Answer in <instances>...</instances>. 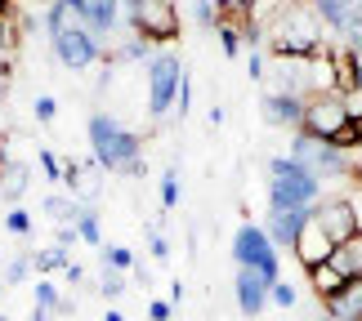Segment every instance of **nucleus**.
I'll use <instances>...</instances> for the list:
<instances>
[{
	"mask_svg": "<svg viewBox=\"0 0 362 321\" xmlns=\"http://www.w3.org/2000/svg\"><path fill=\"white\" fill-rule=\"evenodd\" d=\"M264 36H269L273 59H313L317 49H327V27L304 0H286V5L264 23Z\"/></svg>",
	"mask_w": 362,
	"mask_h": 321,
	"instance_id": "1",
	"label": "nucleus"
},
{
	"mask_svg": "<svg viewBox=\"0 0 362 321\" xmlns=\"http://www.w3.org/2000/svg\"><path fill=\"white\" fill-rule=\"evenodd\" d=\"M90 157L103 165L107 174H130V178H144L148 174V161H144V138L134 130H125L117 116H107V111H94L90 125Z\"/></svg>",
	"mask_w": 362,
	"mask_h": 321,
	"instance_id": "2",
	"label": "nucleus"
},
{
	"mask_svg": "<svg viewBox=\"0 0 362 321\" xmlns=\"http://www.w3.org/2000/svg\"><path fill=\"white\" fill-rule=\"evenodd\" d=\"M322 201V183L300 170L291 157L269 161V210H313Z\"/></svg>",
	"mask_w": 362,
	"mask_h": 321,
	"instance_id": "3",
	"label": "nucleus"
},
{
	"mask_svg": "<svg viewBox=\"0 0 362 321\" xmlns=\"http://www.w3.org/2000/svg\"><path fill=\"white\" fill-rule=\"evenodd\" d=\"M291 161L300 165V170H309L317 183H331V178H349L354 183V152H340L336 143H322V138H309L304 130H296L291 138Z\"/></svg>",
	"mask_w": 362,
	"mask_h": 321,
	"instance_id": "4",
	"label": "nucleus"
},
{
	"mask_svg": "<svg viewBox=\"0 0 362 321\" xmlns=\"http://www.w3.org/2000/svg\"><path fill=\"white\" fill-rule=\"evenodd\" d=\"M125 18H130L134 36H144L148 45H170L184 32V18H179L175 0H125Z\"/></svg>",
	"mask_w": 362,
	"mask_h": 321,
	"instance_id": "5",
	"label": "nucleus"
},
{
	"mask_svg": "<svg viewBox=\"0 0 362 321\" xmlns=\"http://www.w3.org/2000/svg\"><path fill=\"white\" fill-rule=\"evenodd\" d=\"M179 85H184V63H179L175 49H161L148 59V116L165 121L175 111Z\"/></svg>",
	"mask_w": 362,
	"mask_h": 321,
	"instance_id": "6",
	"label": "nucleus"
},
{
	"mask_svg": "<svg viewBox=\"0 0 362 321\" xmlns=\"http://www.w3.org/2000/svg\"><path fill=\"white\" fill-rule=\"evenodd\" d=\"M233 263L238 268H255L264 272L269 281H282V263H277V246L269 241V232L259 223H242L233 232Z\"/></svg>",
	"mask_w": 362,
	"mask_h": 321,
	"instance_id": "7",
	"label": "nucleus"
},
{
	"mask_svg": "<svg viewBox=\"0 0 362 321\" xmlns=\"http://www.w3.org/2000/svg\"><path fill=\"white\" fill-rule=\"evenodd\" d=\"M49 45H54V59H59L63 67H72V72H86V67H94V63L103 59V40L94 36V32H86L76 18L67 23L63 32H54Z\"/></svg>",
	"mask_w": 362,
	"mask_h": 321,
	"instance_id": "8",
	"label": "nucleus"
},
{
	"mask_svg": "<svg viewBox=\"0 0 362 321\" xmlns=\"http://www.w3.org/2000/svg\"><path fill=\"white\" fill-rule=\"evenodd\" d=\"M349 125V107H344L340 94H313L304 103V125L300 130L309 138H322V143H336V134Z\"/></svg>",
	"mask_w": 362,
	"mask_h": 321,
	"instance_id": "9",
	"label": "nucleus"
},
{
	"mask_svg": "<svg viewBox=\"0 0 362 321\" xmlns=\"http://www.w3.org/2000/svg\"><path fill=\"white\" fill-rule=\"evenodd\" d=\"M313 219H317V228H322L336 246H349L354 236H358V223H354V214H349V201H344V192L317 201V205H313Z\"/></svg>",
	"mask_w": 362,
	"mask_h": 321,
	"instance_id": "10",
	"label": "nucleus"
},
{
	"mask_svg": "<svg viewBox=\"0 0 362 321\" xmlns=\"http://www.w3.org/2000/svg\"><path fill=\"white\" fill-rule=\"evenodd\" d=\"M269 290H273V281L255 268H238V277H233V299H238L242 317H259L269 308Z\"/></svg>",
	"mask_w": 362,
	"mask_h": 321,
	"instance_id": "11",
	"label": "nucleus"
},
{
	"mask_svg": "<svg viewBox=\"0 0 362 321\" xmlns=\"http://www.w3.org/2000/svg\"><path fill=\"white\" fill-rule=\"evenodd\" d=\"M72 13H76V23L86 27V32L107 40L117 32V23H121V0H76Z\"/></svg>",
	"mask_w": 362,
	"mask_h": 321,
	"instance_id": "12",
	"label": "nucleus"
},
{
	"mask_svg": "<svg viewBox=\"0 0 362 321\" xmlns=\"http://www.w3.org/2000/svg\"><path fill=\"white\" fill-rule=\"evenodd\" d=\"M273 94H296L309 103L313 85H309V59H273Z\"/></svg>",
	"mask_w": 362,
	"mask_h": 321,
	"instance_id": "13",
	"label": "nucleus"
},
{
	"mask_svg": "<svg viewBox=\"0 0 362 321\" xmlns=\"http://www.w3.org/2000/svg\"><path fill=\"white\" fill-rule=\"evenodd\" d=\"M313 219V210H269L264 219V232L277 250H296V236L304 232V223Z\"/></svg>",
	"mask_w": 362,
	"mask_h": 321,
	"instance_id": "14",
	"label": "nucleus"
},
{
	"mask_svg": "<svg viewBox=\"0 0 362 321\" xmlns=\"http://www.w3.org/2000/svg\"><path fill=\"white\" fill-rule=\"evenodd\" d=\"M259 111H264V121L277 125V130H300L304 125V99H296V94H264L259 99Z\"/></svg>",
	"mask_w": 362,
	"mask_h": 321,
	"instance_id": "15",
	"label": "nucleus"
},
{
	"mask_svg": "<svg viewBox=\"0 0 362 321\" xmlns=\"http://www.w3.org/2000/svg\"><path fill=\"white\" fill-rule=\"evenodd\" d=\"M331 250H336V241L317 228V219H309V223H304V232L296 236V250H291V255H296L304 268H313V263H327L331 259Z\"/></svg>",
	"mask_w": 362,
	"mask_h": 321,
	"instance_id": "16",
	"label": "nucleus"
},
{
	"mask_svg": "<svg viewBox=\"0 0 362 321\" xmlns=\"http://www.w3.org/2000/svg\"><path fill=\"white\" fill-rule=\"evenodd\" d=\"M322 313L336 321H358L362 317V277H349L331 299H322Z\"/></svg>",
	"mask_w": 362,
	"mask_h": 321,
	"instance_id": "17",
	"label": "nucleus"
},
{
	"mask_svg": "<svg viewBox=\"0 0 362 321\" xmlns=\"http://www.w3.org/2000/svg\"><path fill=\"white\" fill-rule=\"evenodd\" d=\"M304 277H309V290H313L317 299H331L344 281H349V277H344L331 259H327V263H313V268H304Z\"/></svg>",
	"mask_w": 362,
	"mask_h": 321,
	"instance_id": "18",
	"label": "nucleus"
},
{
	"mask_svg": "<svg viewBox=\"0 0 362 321\" xmlns=\"http://www.w3.org/2000/svg\"><path fill=\"white\" fill-rule=\"evenodd\" d=\"M72 228H76V236H81L86 246L103 250V223H99V210H94V205H81L76 219H72Z\"/></svg>",
	"mask_w": 362,
	"mask_h": 321,
	"instance_id": "19",
	"label": "nucleus"
},
{
	"mask_svg": "<svg viewBox=\"0 0 362 321\" xmlns=\"http://www.w3.org/2000/svg\"><path fill=\"white\" fill-rule=\"evenodd\" d=\"M27 183H32V170H27V165H5V170H0V192H5V197L18 205L23 201V192H27Z\"/></svg>",
	"mask_w": 362,
	"mask_h": 321,
	"instance_id": "20",
	"label": "nucleus"
},
{
	"mask_svg": "<svg viewBox=\"0 0 362 321\" xmlns=\"http://www.w3.org/2000/svg\"><path fill=\"white\" fill-rule=\"evenodd\" d=\"M81 210V201L72 197V192H45V214L49 223H72Z\"/></svg>",
	"mask_w": 362,
	"mask_h": 321,
	"instance_id": "21",
	"label": "nucleus"
},
{
	"mask_svg": "<svg viewBox=\"0 0 362 321\" xmlns=\"http://www.w3.org/2000/svg\"><path fill=\"white\" fill-rule=\"evenodd\" d=\"M67 250L63 246H45V250H32V272H40V277H49V272H63L67 268Z\"/></svg>",
	"mask_w": 362,
	"mask_h": 321,
	"instance_id": "22",
	"label": "nucleus"
},
{
	"mask_svg": "<svg viewBox=\"0 0 362 321\" xmlns=\"http://www.w3.org/2000/svg\"><path fill=\"white\" fill-rule=\"evenodd\" d=\"M215 36H219V49H224V59H238V54H242V45H246V40H242V27H238V18H224V23L215 27Z\"/></svg>",
	"mask_w": 362,
	"mask_h": 321,
	"instance_id": "23",
	"label": "nucleus"
},
{
	"mask_svg": "<svg viewBox=\"0 0 362 321\" xmlns=\"http://www.w3.org/2000/svg\"><path fill=\"white\" fill-rule=\"evenodd\" d=\"M125 277H130V272H117V268H107V263H103V272H99V295H103V299H121V295H125Z\"/></svg>",
	"mask_w": 362,
	"mask_h": 321,
	"instance_id": "24",
	"label": "nucleus"
},
{
	"mask_svg": "<svg viewBox=\"0 0 362 321\" xmlns=\"http://www.w3.org/2000/svg\"><path fill=\"white\" fill-rule=\"evenodd\" d=\"M152 54H157V49H152L144 36H134V40H125V45H121V49L112 54V59H121V63H148Z\"/></svg>",
	"mask_w": 362,
	"mask_h": 321,
	"instance_id": "25",
	"label": "nucleus"
},
{
	"mask_svg": "<svg viewBox=\"0 0 362 321\" xmlns=\"http://www.w3.org/2000/svg\"><path fill=\"white\" fill-rule=\"evenodd\" d=\"M32 290H36V308H49L54 317H59V303H63V295H59V286H54L49 277H40V281H36Z\"/></svg>",
	"mask_w": 362,
	"mask_h": 321,
	"instance_id": "26",
	"label": "nucleus"
},
{
	"mask_svg": "<svg viewBox=\"0 0 362 321\" xmlns=\"http://www.w3.org/2000/svg\"><path fill=\"white\" fill-rule=\"evenodd\" d=\"M336 147L340 152H358L362 147V116H349V125L336 134Z\"/></svg>",
	"mask_w": 362,
	"mask_h": 321,
	"instance_id": "27",
	"label": "nucleus"
},
{
	"mask_svg": "<svg viewBox=\"0 0 362 321\" xmlns=\"http://www.w3.org/2000/svg\"><path fill=\"white\" fill-rule=\"evenodd\" d=\"M103 263L117 268V272H134V255L125 246H103Z\"/></svg>",
	"mask_w": 362,
	"mask_h": 321,
	"instance_id": "28",
	"label": "nucleus"
},
{
	"mask_svg": "<svg viewBox=\"0 0 362 321\" xmlns=\"http://www.w3.org/2000/svg\"><path fill=\"white\" fill-rule=\"evenodd\" d=\"M175 205H179V170L170 165L161 174V210H175Z\"/></svg>",
	"mask_w": 362,
	"mask_h": 321,
	"instance_id": "29",
	"label": "nucleus"
},
{
	"mask_svg": "<svg viewBox=\"0 0 362 321\" xmlns=\"http://www.w3.org/2000/svg\"><path fill=\"white\" fill-rule=\"evenodd\" d=\"M269 303H277V308H296V303H300V290L291 286V281H273Z\"/></svg>",
	"mask_w": 362,
	"mask_h": 321,
	"instance_id": "30",
	"label": "nucleus"
},
{
	"mask_svg": "<svg viewBox=\"0 0 362 321\" xmlns=\"http://www.w3.org/2000/svg\"><path fill=\"white\" fill-rule=\"evenodd\" d=\"M40 170H45V178H49V183H63V157H59V152H49V147H40Z\"/></svg>",
	"mask_w": 362,
	"mask_h": 321,
	"instance_id": "31",
	"label": "nucleus"
},
{
	"mask_svg": "<svg viewBox=\"0 0 362 321\" xmlns=\"http://www.w3.org/2000/svg\"><path fill=\"white\" fill-rule=\"evenodd\" d=\"M32 116H36L40 125H49L54 116H59V99H54V94H36V103H32Z\"/></svg>",
	"mask_w": 362,
	"mask_h": 321,
	"instance_id": "32",
	"label": "nucleus"
},
{
	"mask_svg": "<svg viewBox=\"0 0 362 321\" xmlns=\"http://www.w3.org/2000/svg\"><path fill=\"white\" fill-rule=\"evenodd\" d=\"M192 13H197V23L211 27V32L219 27V5H215V0H192Z\"/></svg>",
	"mask_w": 362,
	"mask_h": 321,
	"instance_id": "33",
	"label": "nucleus"
},
{
	"mask_svg": "<svg viewBox=\"0 0 362 321\" xmlns=\"http://www.w3.org/2000/svg\"><path fill=\"white\" fill-rule=\"evenodd\" d=\"M5 228H9L13 236H27V232H32V214H27L23 205H13V210L5 214Z\"/></svg>",
	"mask_w": 362,
	"mask_h": 321,
	"instance_id": "34",
	"label": "nucleus"
},
{
	"mask_svg": "<svg viewBox=\"0 0 362 321\" xmlns=\"http://www.w3.org/2000/svg\"><path fill=\"white\" fill-rule=\"evenodd\" d=\"M27 272H32V255H18V259H9V268H5V286H18Z\"/></svg>",
	"mask_w": 362,
	"mask_h": 321,
	"instance_id": "35",
	"label": "nucleus"
},
{
	"mask_svg": "<svg viewBox=\"0 0 362 321\" xmlns=\"http://www.w3.org/2000/svg\"><path fill=\"white\" fill-rule=\"evenodd\" d=\"M148 255L157 259V263H165V259H170V241H165V236H161L157 228H148Z\"/></svg>",
	"mask_w": 362,
	"mask_h": 321,
	"instance_id": "36",
	"label": "nucleus"
},
{
	"mask_svg": "<svg viewBox=\"0 0 362 321\" xmlns=\"http://www.w3.org/2000/svg\"><path fill=\"white\" fill-rule=\"evenodd\" d=\"M344 201H349V214H354L358 232H362V183H349V188H344Z\"/></svg>",
	"mask_w": 362,
	"mask_h": 321,
	"instance_id": "37",
	"label": "nucleus"
},
{
	"mask_svg": "<svg viewBox=\"0 0 362 321\" xmlns=\"http://www.w3.org/2000/svg\"><path fill=\"white\" fill-rule=\"evenodd\" d=\"M170 313H175L170 299H152L148 303V321H170Z\"/></svg>",
	"mask_w": 362,
	"mask_h": 321,
	"instance_id": "38",
	"label": "nucleus"
},
{
	"mask_svg": "<svg viewBox=\"0 0 362 321\" xmlns=\"http://www.w3.org/2000/svg\"><path fill=\"white\" fill-rule=\"evenodd\" d=\"M192 111V85H188V76H184V85H179V99H175V116H188Z\"/></svg>",
	"mask_w": 362,
	"mask_h": 321,
	"instance_id": "39",
	"label": "nucleus"
},
{
	"mask_svg": "<svg viewBox=\"0 0 362 321\" xmlns=\"http://www.w3.org/2000/svg\"><path fill=\"white\" fill-rule=\"evenodd\" d=\"M246 72H250V80H264V54L259 49L246 54Z\"/></svg>",
	"mask_w": 362,
	"mask_h": 321,
	"instance_id": "40",
	"label": "nucleus"
},
{
	"mask_svg": "<svg viewBox=\"0 0 362 321\" xmlns=\"http://www.w3.org/2000/svg\"><path fill=\"white\" fill-rule=\"evenodd\" d=\"M340 99H344V107H349V116H362V90H344Z\"/></svg>",
	"mask_w": 362,
	"mask_h": 321,
	"instance_id": "41",
	"label": "nucleus"
},
{
	"mask_svg": "<svg viewBox=\"0 0 362 321\" xmlns=\"http://www.w3.org/2000/svg\"><path fill=\"white\" fill-rule=\"evenodd\" d=\"M54 236H59V241H54V246H72V241H81V236H76V228H72V223H59V232H54Z\"/></svg>",
	"mask_w": 362,
	"mask_h": 321,
	"instance_id": "42",
	"label": "nucleus"
},
{
	"mask_svg": "<svg viewBox=\"0 0 362 321\" xmlns=\"http://www.w3.org/2000/svg\"><path fill=\"white\" fill-rule=\"evenodd\" d=\"M63 277H67V286H81V281H86V268H81V263H67Z\"/></svg>",
	"mask_w": 362,
	"mask_h": 321,
	"instance_id": "43",
	"label": "nucleus"
},
{
	"mask_svg": "<svg viewBox=\"0 0 362 321\" xmlns=\"http://www.w3.org/2000/svg\"><path fill=\"white\" fill-rule=\"evenodd\" d=\"M349 255H354V268H358V277H362V232L349 241Z\"/></svg>",
	"mask_w": 362,
	"mask_h": 321,
	"instance_id": "44",
	"label": "nucleus"
},
{
	"mask_svg": "<svg viewBox=\"0 0 362 321\" xmlns=\"http://www.w3.org/2000/svg\"><path fill=\"white\" fill-rule=\"evenodd\" d=\"M9 90V54H0V99H5Z\"/></svg>",
	"mask_w": 362,
	"mask_h": 321,
	"instance_id": "45",
	"label": "nucleus"
},
{
	"mask_svg": "<svg viewBox=\"0 0 362 321\" xmlns=\"http://www.w3.org/2000/svg\"><path fill=\"white\" fill-rule=\"evenodd\" d=\"M233 5H238L242 18H246V13H259V0H233Z\"/></svg>",
	"mask_w": 362,
	"mask_h": 321,
	"instance_id": "46",
	"label": "nucleus"
},
{
	"mask_svg": "<svg viewBox=\"0 0 362 321\" xmlns=\"http://www.w3.org/2000/svg\"><path fill=\"white\" fill-rule=\"evenodd\" d=\"M32 321H54V313L49 308H32Z\"/></svg>",
	"mask_w": 362,
	"mask_h": 321,
	"instance_id": "47",
	"label": "nucleus"
},
{
	"mask_svg": "<svg viewBox=\"0 0 362 321\" xmlns=\"http://www.w3.org/2000/svg\"><path fill=\"white\" fill-rule=\"evenodd\" d=\"M18 5H13V0H0V18H5V13H13Z\"/></svg>",
	"mask_w": 362,
	"mask_h": 321,
	"instance_id": "48",
	"label": "nucleus"
},
{
	"mask_svg": "<svg viewBox=\"0 0 362 321\" xmlns=\"http://www.w3.org/2000/svg\"><path fill=\"white\" fill-rule=\"evenodd\" d=\"M13 5H49V0H13Z\"/></svg>",
	"mask_w": 362,
	"mask_h": 321,
	"instance_id": "49",
	"label": "nucleus"
},
{
	"mask_svg": "<svg viewBox=\"0 0 362 321\" xmlns=\"http://www.w3.org/2000/svg\"><path fill=\"white\" fill-rule=\"evenodd\" d=\"M103 321H125V317H121V313H117V308H112V313H107V317H103Z\"/></svg>",
	"mask_w": 362,
	"mask_h": 321,
	"instance_id": "50",
	"label": "nucleus"
},
{
	"mask_svg": "<svg viewBox=\"0 0 362 321\" xmlns=\"http://www.w3.org/2000/svg\"><path fill=\"white\" fill-rule=\"evenodd\" d=\"M317 321H336V317H327V313H322V317H317Z\"/></svg>",
	"mask_w": 362,
	"mask_h": 321,
	"instance_id": "51",
	"label": "nucleus"
},
{
	"mask_svg": "<svg viewBox=\"0 0 362 321\" xmlns=\"http://www.w3.org/2000/svg\"><path fill=\"white\" fill-rule=\"evenodd\" d=\"M0 299H5V281H0Z\"/></svg>",
	"mask_w": 362,
	"mask_h": 321,
	"instance_id": "52",
	"label": "nucleus"
},
{
	"mask_svg": "<svg viewBox=\"0 0 362 321\" xmlns=\"http://www.w3.org/2000/svg\"><path fill=\"white\" fill-rule=\"evenodd\" d=\"M0 321H9V317H0Z\"/></svg>",
	"mask_w": 362,
	"mask_h": 321,
	"instance_id": "53",
	"label": "nucleus"
}]
</instances>
